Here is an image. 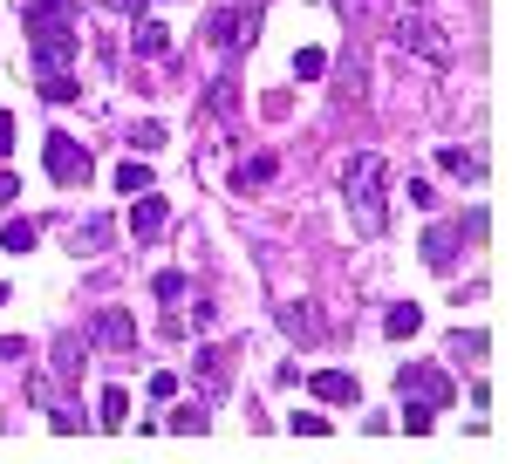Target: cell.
Returning <instances> with one entry per match:
<instances>
[{"instance_id": "2", "label": "cell", "mask_w": 512, "mask_h": 464, "mask_svg": "<svg viewBox=\"0 0 512 464\" xmlns=\"http://www.w3.org/2000/svg\"><path fill=\"white\" fill-rule=\"evenodd\" d=\"M342 198H349V219L362 239H376V232L390 226V164L376 151L349 157V171H342Z\"/></svg>"}, {"instance_id": "17", "label": "cell", "mask_w": 512, "mask_h": 464, "mask_svg": "<svg viewBox=\"0 0 512 464\" xmlns=\"http://www.w3.org/2000/svg\"><path fill=\"white\" fill-rule=\"evenodd\" d=\"M164 430H178V437H205L212 417H205V403H178V410L164 417Z\"/></svg>"}, {"instance_id": "27", "label": "cell", "mask_w": 512, "mask_h": 464, "mask_svg": "<svg viewBox=\"0 0 512 464\" xmlns=\"http://www.w3.org/2000/svg\"><path fill=\"white\" fill-rule=\"evenodd\" d=\"M35 89L48 96V103H69V96H76V76H41Z\"/></svg>"}, {"instance_id": "20", "label": "cell", "mask_w": 512, "mask_h": 464, "mask_svg": "<svg viewBox=\"0 0 512 464\" xmlns=\"http://www.w3.org/2000/svg\"><path fill=\"white\" fill-rule=\"evenodd\" d=\"M96 424H103V430H123V424H130V389H103V410H96Z\"/></svg>"}, {"instance_id": "29", "label": "cell", "mask_w": 512, "mask_h": 464, "mask_svg": "<svg viewBox=\"0 0 512 464\" xmlns=\"http://www.w3.org/2000/svg\"><path fill=\"white\" fill-rule=\"evenodd\" d=\"M171 396H178V369H158L151 376V403H171Z\"/></svg>"}, {"instance_id": "25", "label": "cell", "mask_w": 512, "mask_h": 464, "mask_svg": "<svg viewBox=\"0 0 512 464\" xmlns=\"http://www.w3.org/2000/svg\"><path fill=\"white\" fill-rule=\"evenodd\" d=\"M294 76H301V82H321V76H328V55H321V48H301V55H294Z\"/></svg>"}, {"instance_id": "7", "label": "cell", "mask_w": 512, "mask_h": 464, "mask_svg": "<svg viewBox=\"0 0 512 464\" xmlns=\"http://www.w3.org/2000/svg\"><path fill=\"white\" fill-rule=\"evenodd\" d=\"M82 342H89V348H110V355H130V348H137V321H130V308H96Z\"/></svg>"}, {"instance_id": "6", "label": "cell", "mask_w": 512, "mask_h": 464, "mask_svg": "<svg viewBox=\"0 0 512 464\" xmlns=\"http://www.w3.org/2000/svg\"><path fill=\"white\" fill-rule=\"evenodd\" d=\"M396 389H403L410 403H431V410L458 403V383H451L437 362H403V369H396Z\"/></svg>"}, {"instance_id": "32", "label": "cell", "mask_w": 512, "mask_h": 464, "mask_svg": "<svg viewBox=\"0 0 512 464\" xmlns=\"http://www.w3.org/2000/svg\"><path fill=\"white\" fill-rule=\"evenodd\" d=\"M403 192H410V205H424V212H431V205H437V192H431V185H424V178H410Z\"/></svg>"}, {"instance_id": "21", "label": "cell", "mask_w": 512, "mask_h": 464, "mask_svg": "<svg viewBox=\"0 0 512 464\" xmlns=\"http://www.w3.org/2000/svg\"><path fill=\"white\" fill-rule=\"evenodd\" d=\"M130 48H137V55H164V48H171V28H164V21H137Z\"/></svg>"}, {"instance_id": "23", "label": "cell", "mask_w": 512, "mask_h": 464, "mask_svg": "<svg viewBox=\"0 0 512 464\" xmlns=\"http://www.w3.org/2000/svg\"><path fill=\"white\" fill-rule=\"evenodd\" d=\"M0 246H7V253H35V226H28V219H7V226H0Z\"/></svg>"}, {"instance_id": "5", "label": "cell", "mask_w": 512, "mask_h": 464, "mask_svg": "<svg viewBox=\"0 0 512 464\" xmlns=\"http://www.w3.org/2000/svg\"><path fill=\"white\" fill-rule=\"evenodd\" d=\"M41 157H48V178H55L62 192H82V185H89V171H96L89 151H82L69 130H48V137H41Z\"/></svg>"}, {"instance_id": "1", "label": "cell", "mask_w": 512, "mask_h": 464, "mask_svg": "<svg viewBox=\"0 0 512 464\" xmlns=\"http://www.w3.org/2000/svg\"><path fill=\"white\" fill-rule=\"evenodd\" d=\"M21 28H28V48H35L41 76H69L82 48V0H28L21 7Z\"/></svg>"}, {"instance_id": "10", "label": "cell", "mask_w": 512, "mask_h": 464, "mask_svg": "<svg viewBox=\"0 0 512 464\" xmlns=\"http://www.w3.org/2000/svg\"><path fill=\"white\" fill-rule=\"evenodd\" d=\"M280 335L301 342V348H315L321 335H328V321L315 314V301H287V308H280Z\"/></svg>"}, {"instance_id": "35", "label": "cell", "mask_w": 512, "mask_h": 464, "mask_svg": "<svg viewBox=\"0 0 512 464\" xmlns=\"http://www.w3.org/2000/svg\"><path fill=\"white\" fill-rule=\"evenodd\" d=\"M110 14H144V0H110Z\"/></svg>"}, {"instance_id": "34", "label": "cell", "mask_w": 512, "mask_h": 464, "mask_svg": "<svg viewBox=\"0 0 512 464\" xmlns=\"http://www.w3.org/2000/svg\"><path fill=\"white\" fill-rule=\"evenodd\" d=\"M7 198H21V178H14V171H0V205H7Z\"/></svg>"}, {"instance_id": "9", "label": "cell", "mask_w": 512, "mask_h": 464, "mask_svg": "<svg viewBox=\"0 0 512 464\" xmlns=\"http://www.w3.org/2000/svg\"><path fill=\"white\" fill-rule=\"evenodd\" d=\"M164 226H171V198H158V185L130 198V239H158Z\"/></svg>"}, {"instance_id": "36", "label": "cell", "mask_w": 512, "mask_h": 464, "mask_svg": "<svg viewBox=\"0 0 512 464\" xmlns=\"http://www.w3.org/2000/svg\"><path fill=\"white\" fill-rule=\"evenodd\" d=\"M0 308H7V287H0Z\"/></svg>"}, {"instance_id": "28", "label": "cell", "mask_w": 512, "mask_h": 464, "mask_svg": "<svg viewBox=\"0 0 512 464\" xmlns=\"http://www.w3.org/2000/svg\"><path fill=\"white\" fill-rule=\"evenodd\" d=\"M130 144H137L144 157H151V151H164V123H137V137H130Z\"/></svg>"}, {"instance_id": "18", "label": "cell", "mask_w": 512, "mask_h": 464, "mask_svg": "<svg viewBox=\"0 0 512 464\" xmlns=\"http://www.w3.org/2000/svg\"><path fill=\"white\" fill-rule=\"evenodd\" d=\"M383 328H390L396 342H410V335H417V328H424V308H417V301H396V308L383 314Z\"/></svg>"}, {"instance_id": "22", "label": "cell", "mask_w": 512, "mask_h": 464, "mask_svg": "<svg viewBox=\"0 0 512 464\" xmlns=\"http://www.w3.org/2000/svg\"><path fill=\"white\" fill-rule=\"evenodd\" d=\"M48 424H55L62 437H69V430H89L96 417H82V403H62V396H55V403H48Z\"/></svg>"}, {"instance_id": "30", "label": "cell", "mask_w": 512, "mask_h": 464, "mask_svg": "<svg viewBox=\"0 0 512 464\" xmlns=\"http://www.w3.org/2000/svg\"><path fill=\"white\" fill-rule=\"evenodd\" d=\"M485 348H492V342H485L478 328H465V335H451V355H485Z\"/></svg>"}, {"instance_id": "16", "label": "cell", "mask_w": 512, "mask_h": 464, "mask_svg": "<svg viewBox=\"0 0 512 464\" xmlns=\"http://www.w3.org/2000/svg\"><path fill=\"white\" fill-rule=\"evenodd\" d=\"M437 171H451V178H485V157H478V151H458V144H444V151H437Z\"/></svg>"}, {"instance_id": "14", "label": "cell", "mask_w": 512, "mask_h": 464, "mask_svg": "<svg viewBox=\"0 0 512 464\" xmlns=\"http://www.w3.org/2000/svg\"><path fill=\"white\" fill-rule=\"evenodd\" d=\"M274 171H280V157H274V151L246 157V164L233 171V192H260V185H274Z\"/></svg>"}, {"instance_id": "13", "label": "cell", "mask_w": 512, "mask_h": 464, "mask_svg": "<svg viewBox=\"0 0 512 464\" xmlns=\"http://www.w3.org/2000/svg\"><path fill=\"white\" fill-rule=\"evenodd\" d=\"M308 389H315L321 403H362V383H355L349 369H315V376H308Z\"/></svg>"}, {"instance_id": "24", "label": "cell", "mask_w": 512, "mask_h": 464, "mask_svg": "<svg viewBox=\"0 0 512 464\" xmlns=\"http://www.w3.org/2000/svg\"><path fill=\"white\" fill-rule=\"evenodd\" d=\"M431 424H437V410H431V403H410V396H403V430H410V437H424Z\"/></svg>"}, {"instance_id": "19", "label": "cell", "mask_w": 512, "mask_h": 464, "mask_svg": "<svg viewBox=\"0 0 512 464\" xmlns=\"http://www.w3.org/2000/svg\"><path fill=\"white\" fill-rule=\"evenodd\" d=\"M117 192H123V198L151 192V164H144V157H123V164H117Z\"/></svg>"}, {"instance_id": "15", "label": "cell", "mask_w": 512, "mask_h": 464, "mask_svg": "<svg viewBox=\"0 0 512 464\" xmlns=\"http://www.w3.org/2000/svg\"><path fill=\"white\" fill-rule=\"evenodd\" d=\"M82 355H89L82 335H62V342H55V376H62V383H82V369H89Z\"/></svg>"}, {"instance_id": "31", "label": "cell", "mask_w": 512, "mask_h": 464, "mask_svg": "<svg viewBox=\"0 0 512 464\" xmlns=\"http://www.w3.org/2000/svg\"><path fill=\"white\" fill-rule=\"evenodd\" d=\"M294 430H301V437H328V417H315V410H301V417H294Z\"/></svg>"}, {"instance_id": "8", "label": "cell", "mask_w": 512, "mask_h": 464, "mask_svg": "<svg viewBox=\"0 0 512 464\" xmlns=\"http://www.w3.org/2000/svg\"><path fill=\"white\" fill-rule=\"evenodd\" d=\"M465 232L478 239V232H485V212H472V219H465ZM465 232H458V226H431V232H424V267H437V273H444L451 260H458Z\"/></svg>"}, {"instance_id": "12", "label": "cell", "mask_w": 512, "mask_h": 464, "mask_svg": "<svg viewBox=\"0 0 512 464\" xmlns=\"http://www.w3.org/2000/svg\"><path fill=\"white\" fill-rule=\"evenodd\" d=\"M110 219H103V212H96V219H82V226H69L62 232V239H69V253H76V260H96V253H103V246H110Z\"/></svg>"}, {"instance_id": "4", "label": "cell", "mask_w": 512, "mask_h": 464, "mask_svg": "<svg viewBox=\"0 0 512 464\" xmlns=\"http://www.w3.org/2000/svg\"><path fill=\"white\" fill-rule=\"evenodd\" d=\"M253 35H260V0H219L205 21L212 48H253Z\"/></svg>"}, {"instance_id": "3", "label": "cell", "mask_w": 512, "mask_h": 464, "mask_svg": "<svg viewBox=\"0 0 512 464\" xmlns=\"http://www.w3.org/2000/svg\"><path fill=\"white\" fill-rule=\"evenodd\" d=\"M390 35H396L403 55H417V62H431V69H451V35L437 28L424 7H403V14L390 21Z\"/></svg>"}, {"instance_id": "26", "label": "cell", "mask_w": 512, "mask_h": 464, "mask_svg": "<svg viewBox=\"0 0 512 464\" xmlns=\"http://www.w3.org/2000/svg\"><path fill=\"white\" fill-rule=\"evenodd\" d=\"M151 294H158V301H185V273H178V267H164L158 280H151Z\"/></svg>"}, {"instance_id": "33", "label": "cell", "mask_w": 512, "mask_h": 464, "mask_svg": "<svg viewBox=\"0 0 512 464\" xmlns=\"http://www.w3.org/2000/svg\"><path fill=\"white\" fill-rule=\"evenodd\" d=\"M7 151H14V116L0 110V157H7Z\"/></svg>"}, {"instance_id": "11", "label": "cell", "mask_w": 512, "mask_h": 464, "mask_svg": "<svg viewBox=\"0 0 512 464\" xmlns=\"http://www.w3.org/2000/svg\"><path fill=\"white\" fill-rule=\"evenodd\" d=\"M192 376H198V389H205V396H226V389H233L226 348H198V355H192Z\"/></svg>"}]
</instances>
